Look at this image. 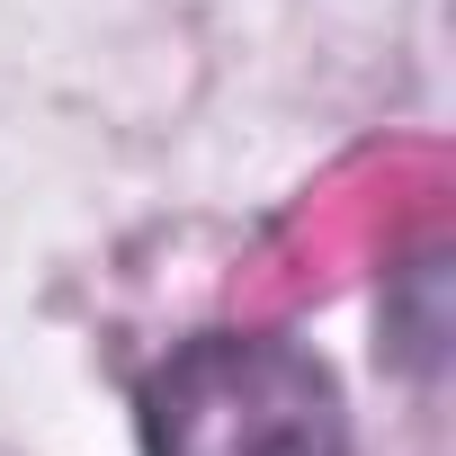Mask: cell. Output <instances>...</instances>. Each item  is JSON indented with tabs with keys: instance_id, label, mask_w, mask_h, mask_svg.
<instances>
[{
	"instance_id": "obj_1",
	"label": "cell",
	"mask_w": 456,
	"mask_h": 456,
	"mask_svg": "<svg viewBox=\"0 0 456 456\" xmlns=\"http://www.w3.org/2000/svg\"><path fill=\"white\" fill-rule=\"evenodd\" d=\"M143 456H349L340 376L278 331H197L143 385Z\"/></svg>"
},
{
	"instance_id": "obj_2",
	"label": "cell",
	"mask_w": 456,
	"mask_h": 456,
	"mask_svg": "<svg viewBox=\"0 0 456 456\" xmlns=\"http://www.w3.org/2000/svg\"><path fill=\"white\" fill-rule=\"evenodd\" d=\"M447 269H438V251H420L411 269H394V305H385V322H394V349H403V367H420V376H438V358H447Z\"/></svg>"
}]
</instances>
